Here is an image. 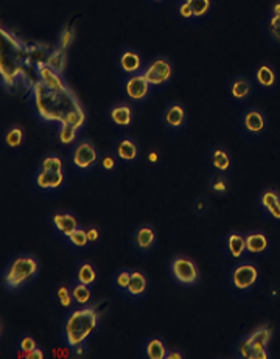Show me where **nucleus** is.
Returning <instances> with one entry per match:
<instances>
[{
	"label": "nucleus",
	"instance_id": "nucleus-46",
	"mask_svg": "<svg viewBox=\"0 0 280 359\" xmlns=\"http://www.w3.org/2000/svg\"><path fill=\"white\" fill-rule=\"evenodd\" d=\"M86 231H88V236H89V241H91V246H97L100 243V229L95 226H86Z\"/></svg>",
	"mask_w": 280,
	"mask_h": 359
},
{
	"label": "nucleus",
	"instance_id": "nucleus-18",
	"mask_svg": "<svg viewBox=\"0 0 280 359\" xmlns=\"http://www.w3.org/2000/svg\"><path fill=\"white\" fill-rule=\"evenodd\" d=\"M117 70L120 76H129L135 74H142L143 67H145V60L143 55L134 47H121L117 52Z\"/></svg>",
	"mask_w": 280,
	"mask_h": 359
},
{
	"label": "nucleus",
	"instance_id": "nucleus-12",
	"mask_svg": "<svg viewBox=\"0 0 280 359\" xmlns=\"http://www.w3.org/2000/svg\"><path fill=\"white\" fill-rule=\"evenodd\" d=\"M187 123H189V111L182 102L173 100L168 104H165L161 114V125L171 135L181 134L185 131Z\"/></svg>",
	"mask_w": 280,
	"mask_h": 359
},
{
	"label": "nucleus",
	"instance_id": "nucleus-17",
	"mask_svg": "<svg viewBox=\"0 0 280 359\" xmlns=\"http://www.w3.org/2000/svg\"><path fill=\"white\" fill-rule=\"evenodd\" d=\"M246 337L251 348V359L271 358L269 346L272 341V328L269 325H258L253 332L248 333Z\"/></svg>",
	"mask_w": 280,
	"mask_h": 359
},
{
	"label": "nucleus",
	"instance_id": "nucleus-21",
	"mask_svg": "<svg viewBox=\"0 0 280 359\" xmlns=\"http://www.w3.org/2000/svg\"><path fill=\"white\" fill-rule=\"evenodd\" d=\"M248 257H267L272 252V241L262 229H251L245 232Z\"/></svg>",
	"mask_w": 280,
	"mask_h": 359
},
{
	"label": "nucleus",
	"instance_id": "nucleus-41",
	"mask_svg": "<svg viewBox=\"0 0 280 359\" xmlns=\"http://www.w3.org/2000/svg\"><path fill=\"white\" fill-rule=\"evenodd\" d=\"M38 342H36L34 336L30 333H22L18 337V342H16V348L19 351V356L24 355V353H30V351L38 348Z\"/></svg>",
	"mask_w": 280,
	"mask_h": 359
},
{
	"label": "nucleus",
	"instance_id": "nucleus-29",
	"mask_svg": "<svg viewBox=\"0 0 280 359\" xmlns=\"http://www.w3.org/2000/svg\"><path fill=\"white\" fill-rule=\"evenodd\" d=\"M207 189H209V191L213 193L215 196L225 198L231 193L232 184L229 181V177L225 175L209 173V177H207Z\"/></svg>",
	"mask_w": 280,
	"mask_h": 359
},
{
	"label": "nucleus",
	"instance_id": "nucleus-5",
	"mask_svg": "<svg viewBox=\"0 0 280 359\" xmlns=\"http://www.w3.org/2000/svg\"><path fill=\"white\" fill-rule=\"evenodd\" d=\"M269 117L262 107L246 106L239 117V131L248 142H260L267 137Z\"/></svg>",
	"mask_w": 280,
	"mask_h": 359
},
{
	"label": "nucleus",
	"instance_id": "nucleus-39",
	"mask_svg": "<svg viewBox=\"0 0 280 359\" xmlns=\"http://www.w3.org/2000/svg\"><path fill=\"white\" fill-rule=\"evenodd\" d=\"M175 16L179 20V22H182L185 25H195L196 24V19H195V14H193L192 6L189 4V0H179L175 6Z\"/></svg>",
	"mask_w": 280,
	"mask_h": 359
},
{
	"label": "nucleus",
	"instance_id": "nucleus-22",
	"mask_svg": "<svg viewBox=\"0 0 280 359\" xmlns=\"http://www.w3.org/2000/svg\"><path fill=\"white\" fill-rule=\"evenodd\" d=\"M50 222H52L53 232L56 233L60 240L66 238L69 233L76 231L78 227H81V222L78 219L76 215L70 210H58L52 215L50 218Z\"/></svg>",
	"mask_w": 280,
	"mask_h": 359
},
{
	"label": "nucleus",
	"instance_id": "nucleus-28",
	"mask_svg": "<svg viewBox=\"0 0 280 359\" xmlns=\"http://www.w3.org/2000/svg\"><path fill=\"white\" fill-rule=\"evenodd\" d=\"M36 74H38L39 80L42 81V84L46 86L47 89L50 90H61L62 89V76L56 74L50 67L46 66V62H39L36 64Z\"/></svg>",
	"mask_w": 280,
	"mask_h": 359
},
{
	"label": "nucleus",
	"instance_id": "nucleus-14",
	"mask_svg": "<svg viewBox=\"0 0 280 359\" xmlns=\"http://www.w3.org/2000/svg\"><path fill=\"white\" fill-rule=\"evenodd\" d=\"M255 203L262 217L269 224L280 227V190L276 187H263L257 193Z\"/></svg>",
	"mask_w": 280,
	"mask_h": 359
},
{
	"label": "nucleus",
	"instance_id": "nucleus-26",
	"mask_svg": "<svg viewBox=\"0 0 280 359\" xmlns=\"http://www.w3.org/2000/svg\"><path fill=\"white\" fill-rule=\"evenodd\" d=\"M168 350L170 348L162 337L153 334V336H148L147 339L143 341L142 355L147 359H167Z\"/></svg>",
	"mask_w": 280,
	"mask_h": 359
},
{
	"label": "nucleus",
	"instance_id": "nucleus-31",
	"mask_svg": "<svg viewBox=\"0 0 280 359\" xmlns=\"http://www.w3.org/2000/svg\"><path fill=\"white\" fill-rule=\"evenodd\" d=\"M80 134H81L80 129H76V128L66 125V123H61L58 126V129H56L55 139L58 145H61L64 148H70L72 145H75V143L81 139Z\"/></svg>",
	"mask_w": 280,
	"mask_h": 359
},
{
	"label": "nucleus",
	"instance_id": "nucleus-8",
	"mask_svg": "<svg viewBox=\"0 0 280 359\" xmlns=\"http://www.w3.org/2000/svg\"><path fill=\"white\" fill-rule=\"evenodd\" d=\"M119 92L121 93V100L131 102L133 104H145L152 98L154 89L147 81L142 74L121 76L119 84Z\"/></svg>",
	"mask_w": 280,
	"mask_h": 359
},
{
	"label": "nucleus",
	"instance_id": "nucleus-47",
	"mask_svg": "<svg viewBox=\"0 0 280 359\" xmlns=\"http://www.w3.org/2000/svg\"><path fill=\"white\" fill-rule=\"evenodd\" d=\"M19 358H24V359H44L46 353L41 350V347H38L36 350L30 351V353H24V355H20Z\"/></svg>",
	"mask_w": 280,
	"mask_h": 359
},
{
	"label": "nucleus",
	"instance_id": "nucleus-15",
	"mask_svg": "<svg viewBox=\"0 0 280 359\" xmlns=\"http://www.w3.org/2000/svg\"><path fill=\"white\" fill-rule=\"evenodd\" d=\"M257 92L253 78L243 74H236L227 80L226 93L229 102L236 106H245L253 100L254 93Z\"/></svg>",
	"mask_w": 280,
	"mask_h": 359
},
{
	"label": "nucleus",
	"instance_id": "nucleus-49",
	"mask_svg": "<svg viewBox=\"0 0 280 359\" xmlns=\"http://www.w3.org/2000/svg\"><path fill=\"white\" fill-rule=\"evenodd\" d=\"M148 4H152V5H165L168 2V0H147Z\"/></svg>",
	"mask_w": 280,
	"mask_h": 359
},
{
	"label": "nucleus",
	"instance_id": "nucleus-42",
	"mask_svg": "<svg viewBox=\"0 0 280 359\" xmlns=\"http://www.w3.org/2000/svg\"><path fill=\"white\" fill-rule=\"evenodd\" d=\"M61 123L70 125V126H74V128L80 129V131H81L83 128H86V123H88V120H86V116H84L83 112H74V111H70V112L66 114V116L62 117Z\"/></svg>",
	"mask_w": 280,
	"mask_h": 359
},
{
	"label": "nucleus",
	"instance_id": "nucleus-37",
	"mask_svg": "<svg viewBox=\"0 0 280 359\" xmlns=\"http://www.w3.org/2000/svg\"><path fill=\"white\" fill-rule=\"evenodd\" d=\"M75 36L76 30L75 27H69V25H62L58 32V36H56V44L55 47L64 50V52H69L75 42Z\"/></svg>",
	"mask_w": 280,
	"mask_h": 359
},
{
	"label": "nucleus",
	"instance_id": "nucleus-7",
	"mask_svg": "<svg viewBox=\"0 0 280 359\" xmlns=\"http://www.w3.org/2000/svg\"><path fill=\"white\" fill-rule=\"evenodd\" d=\"M168 274L182 288H195L201 278L198 263L184 254H176L170 258Z\"/></svg>",
	"mask_w": 280,
	"mask_h": 359
},
{
	"label": "nucleus",
	"instance_id": "nucleus-10",
	"mask_svg": "<svg viewBox=\"0 0 280 359\" xmlns=\"http://www.w3.org/2000/svg\"><path fill=\"white\" fill-rule=\"evenodd\" d=\"M30 182L36 191H39L44 196L58 195L67 185V173L60 171H47L36 167L33 171Z\"/></svg>",
	"mask_w": 280,
	"mask_h": 359
},
{
	"label": "nucleus",
	"instance_id": "nucleus-3",
	"mask_svg": "<svg viewBox=\"0 0 280 359\" xmlns=\"http://www.w3.org/2000/svg\"><path fill=\"white\" fill-rule=\"evenodd\" d=\"M262 269L249 258L234 262L227 271V288L239 297H248L260 288Z\"/></svg>",
	"mask_w": 280,
	"mask_h": 359
},
{
	"label": "nucleus",
	"instance_id": "nucleus-32",
	"mask_svg": "<svg viewBox=\"0 0 280 359\" xmlns=\"http://www.w3.org/2000/svg\"><path fill=\"white\" fill-rule=\"evenodd\" d=\"M38 168L47 171H60V173H67V163L64 162L62 156L55 151H50L41 157L38 162Z\"/></svg>",
	"mask_w": 280,
	"mask_h": 359
},
{
	"label": "nucleus",
	"instance_id": "nucleus-2",
	"mask_svg": "<svg viewBox=\"0 0 280 359\" xmlns=\"http://www.w3.org/2000/svg\"><path fill=\"white\" fill-rule=\"evenodd\" d=\"M41 274V262L33 254H18L11 257L2 269V286L8 292H20L28 285L38 280Z\"/></svg>",
	"mask_w": 280,
	"mask_h": 359
},
{
	"label": "nucleus",
	"instance_id": "nucleus-27",
	"mask_svg": "<svg viewBox=\"0 0 280 359\" xmlns=\"http://www.w3.org/2000/svg\"><path fill=\"white\" fill-rule=\"evenodd\" d=\"M61 241L66 244L70 250H74V252H83V250H88L92 248L88 236V231H86V226L78 227L76 231L69 233L66 238H62Z\"/></svg>",
	"mask_w": 280,
	"mask_h": 359
},
{
	"label": "nucleus",
	"instance_id": "nucleus-33",
	"mask_svg": "<svg viewBox=\"0 0 280 359\" xmlns=\"http://www.w3.org/2000/svg\"><path fill=\"white\" fill-rule=\"evenodd\" d=\"M46 66L52 69L53 72H56L58 75H64V70H66L67 66V52L60 48H53L50 52L46 53Z\"/></svg>",
	"mask_w": 280,
	"mask_h": 359
},
{
	"label": "nucleus",
	"instance_id": "nucleus-30",
	"mask_svg": "<svg viewBox=\"0 0 280 359\" xmlns=\"http://www.w3.org/2000/svg\"><path fill=\"white\" fill-rule=\"evenodd\" d=\"M263 33L267 38L280 47V13H267V18H265L263 24Z\"/></svg>",
	"mask_w": 280,
	"mask_h": 359
},
{
	"label": "nucleus",
	"instance_id": "nucleus-13",
	"mask_svg": "<svg viewBox=\"0 0 280 359\" xmlns=\"http://www.w3.org/2000/svg\"><path fill=\"white\" fill-rule=\"evenodd\" d=\"M112 151L117 156L120 163L126 168L135 167L143 159V151L138 139H134L129 134H121L114 140Z\"/></svg>",
	"mask_w": 280,
	"mask_h": 359
},
{
	"label": "nucleus",
	"instance_id": "nucleus-48",
	"mask_svg": "<svg viewBox=\"0 0 280 359\" xmlns=\"http://www.w3.org/2000/svg\"><path fill=\"white\" fill-rule=\"evenodd\" d=\"M185 355L179 348H170L167 353V359H184Z\"/></svg>",
	"mask_w": 280,
	"mask_h": 359
},
{
	"label": "nucleus",
	"instance_id": "nucleus-11",
	"mask_svg": "<svg viewBox=\"0 0 280 359\" xmlns=\"http://www.w3.org/2000/svg\"><path fill=\"white\" fill-rule=\"evenodd\" d=\"M159 246V235L149 222H140L131 232V248L140 257H149Z\"/></svg>",
	"mask_w": 280,
	"mask_h": 359
},
{
	"label": "nucleus",
	"instance_id": "nucleus-9",
	"mask_svg": "<svg viewBox=\"0 0 280 359\" xmlns=\"http://www.w3.org/2000/svg\"><path fill=\"white\" fill-rule=\"evenodd\" d=\"M251 78H253L257 92L263 93V95H271L280 88V72L276 64L271 61L263 60L255 62Z\"/></svg>",
	"mask_w": 280,
	"mask_h": 359
},
{
	"label": "nucleus",
	"instance_id": "nucleus-23",
	"mask_svg": "<svg viewBox=\"0 0 280 359\" xmlns=\"http://www.w3.org/2000/svg\"><path fill=\"white\" fill-rule=\"evenodd\" d=\"M148 290H149L148 276L140 269L131 268V280H129V285H128L124 297L129 302L138 304V302L145 299V296L148 294Z\"/></svg>",
	"mask_w": 280,
	"mask_h": 359
},
{
	"label": "nucleus",
	"instance_id": "nucleus-34",
	"mask_svg": "<svg viewBox=\"0 0 280 359\" xmlns=\"http://www.w3.org/2000/svg\"><path fill=\"white\" fill-rule=\"evenodd\" d=\"M70 291H72V299H74V308L75 306H86L92 304V286L72 282L70 283Z\"/></svg>",
	"mask_w": 280,
	"mask_h": 359
},
{
	"label": "nucleus",
	"instance_id": "nucleus-25",
	"mask_svg": "<svg viewBox=\"0 0 280 359\" xmlns=\"http://www.w3.org/2000/svg\"><path fill=\"white\" fill-rule=\"evenodd\" d=\"M72 282H78L88 286H95L98 283V271L91 260H81L74 269V277Z\"/></svg>",
	"mask_w": 280,
	"mask_h": 359
},
{
	"label": "nucleus",
	"instance_id": "nucleus-45",
	"mask_svg": "<svg viewBox=\"0 0 280 359\" xmlns=\"http://www.w3.org/2000/svg\"><path fill=\"white\" fill-rule=\"evenodd\" d=\"M192 209H193V212H195V213L203 215V213H206L207 210H209V203H207L206 198H198V199L193 201Z\"/></svg>",
	"mask_w": 280,
	"mask_h": 359
},
{
	"label": "nucleus",
	"instance_id": "nucleus-19",
	"mask_svg": "<svg viewBox=\"0 0 280 359\" xmlns=\"http://www.w3.org/2000/svg\"><path fill=\"white\" fill-rule=\"evenodd\" d=\"M106 118L109 123L117 129H128L134 125L135 121V104L126 100L112 103L107 109Z\"/></svg>",
	"mask_w": 280,
	"mask_h": 359
},
{
	"label": "nucleus",
	"instance_id": "nucleus-38",
	"mask_svg": "<svg viewBox=\"0 0 280 359\" xmlns=\"http://www.w3.org/2000/svg\"><path fill=\"white\" fill-rule=\"evenodd\" d=\"M129 280H131V268H120L112 276V286L114 290L117 291L119 296L124 297L126 288L129 285Z\"/></svg>",
	"mask_w": 280,
	"mask_h": 359
},
{
	"label": "nucleus",
	"instance_id": "nucleus-6",
	"mask_svg": "<svg viewBox=\"0 0 280 359\" xmlns=\"http://www.w3.org/2000/svg\"><path fill=\"white\" fill-rule=\"evenodd\" d=\"M142 75L147 78V81L152 84L154 90L168 89L175 80V67L173 62L165 55H156L152 60H148L145 67L142 70Z\"/></svg>",
	"mask_w": 280,
	"mask_h": 359
},
{
	"label": "nucleus",
	"instance_id": "nucleus-1",
	"mask_svg": "<svg viewBox=\"0 0 280 359\" xmlns=\"http://www.w3.org/2000/svg\"><path fill=\"white\" fill-rule=\"evenodd\" d=\"M98 325L100 311L97 304L70 308L61 320V342L72 351V355L81 356L88 350L89 341Z\"/></svg>",
	"mask_w": 280,
	"mask_h": 359
},
{
	"label": "nucleus",
	"instance_id": "nucleus-43",
	"mask_svg": "<svg viewBox=\"0 0 280 359\" xmlns=\"http://www.w3.org/2000/svg\"><path fill=\"white\" fill-rule=\"evenodd\" d=\"M234 358L251 359V348H249V342H248L246 336H243L239 341H236L235 347H234Z\"/></svg>",
	"mask_w": 280,
	"mask_h": 359
},
{
	"label": "nucleus",
	"instance_id": "nucleus-44",
	"mask_svg": "<svg viewBox=\"0 0 280 359\" xmlns=\"http://www.w3.org/2000/svg\"><path fill=\"white\" fill-rule=\"evenodd\" d=\"M145 161L149 165V167H159V165L162 163V154H161V149L156 148V147H152L147 149L145 153Z\"/></svg>",
	"mask_w": 280,
	"mask_h": 359
},
{
	"label": "nucleus",
	"instance_id": "nucleus-40",
	"mask_svg": "<svg viewBox=\"0 0 280 359\" xmlns=\"http://www.w3.org/2000/svg\"><path fill=\"white\" fill-rule=\"evenodd\" d=\"M56 304H58L61 308H66V310H70L74 308V299H72V291H70V285H60L58 288L55 290V297Z\"/></svg>",
	"mask_w": 280,
	"mask_h": 359
},
{
	"label": "nucleus",
	"instance_id": "nucleus-24",
	"mask_svg": "<svg viewBox=\"0 0 280 359\" xmlns=\"http://www.w3.org/2000/svg\"><path fill=\"white\" fill-rule=\"evenodd\" d=\"M27 133L25 128L19 123H10L4 128L2 131V143L4 148L11 151V153H19L25 147Z\"/></svg>",
	"mask_w": 280,
	"mask_h": 359
},
{
	"label": "nucleus",
	"instance_id": "nucleus-35",
	"mask_svg": "<svg viewBox=\"0 0 280 359\" xmlns=\"http://www.w3.org/2000/svg\"><path fill=\"white\" fill-rule=\"evenodd\" d=\"M124 167L120 163V161L117 159V156L114 154V151H105L102 153V159H100V165H98V171H102L105 176H112L117 175L119 170Z\"/></svg>",
	"mask_w": 280,
	"mask_h": 359
},
{
	"label": "nucleus",
	"instance_id": "nucleus-16",
	"mask_svg": "<svg viewBox=\"0 0 280 359\" xmlns=\"http://www.w3.org/2000/svg\"><path fill=\"white\" fill-rule=\"evenodd\" d=\"M207 165H209L211 173H218L229 176L235 170V159L231 149L225 145H213L207 153Z\"/></svg>",
	"mask_w": 280,
	"mask_h": 359
},
{
	"label": "nucleus",
	"instance_id": "nucleus-4",
	"mask_svg": "<svg viewBox=\"0 0 280 359\" xmlns=\"http://www.w3.org/2000/svg\"><path fill=\"white\" fill-rule=\"evenodd\" d=\"M100 159H102V151L88 137H81L67 151V165L80 177L98 171Z\"/></svg>",
	"mask_w": 280,
	"mask_h": 359
},
{
	"label": "nucleus",
	"instance_id": "nucleus-20",
	"mask_svg": "<svg viewBox=\"0 0 280 359\" xmlns=\"http://www.w3.org/2000/svg\"><path fill=\"white\" fill-rule=\"evenodd\" d=\"M221 252L227 258V260H232V262L249 258L248 250H246L245 232H240V231L227 232L221 240Z\"/></svg>",
	"mask_w": 280,
	"mask_h": 359
},
{
	"label": "nucleus",
	"instance_id": "nucleus-36",
	"mask_svg": "<svg viewBox=\"0 0 280 359\" xmlns=\"http://www.w3.org/2000/svg\"><path fill=\"white\" fill-rule=\"evenodd\" d=\"M189 4L192 6L193 14H195L196 24L209 19L215 8V0H189Z\"/></svg>",
	"mask_w": 280,
	"mask_h": 359
}]
</instances>
